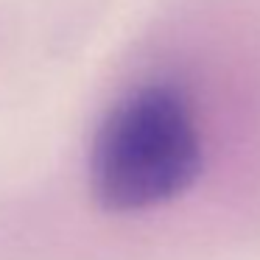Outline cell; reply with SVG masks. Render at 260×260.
Masks as SVG:
<instances>
[{
    "label": "cell",
    "mask_w": 260,
    "mask_h": 260,
    "mask_svg": "<svg viewBox=\"0 0 260 260\" xmlns=\"http://www.w3.org/2000/svg\"><path fill=\"white\" fill-rule=\"evenodd\" d=\"M204 135L193 101L171 81H146L112 104L90 143L92 199L132 215L174 202L199 182Z\"/></svg>",
    "instance_id": "cell-1"
}]
</instances>
